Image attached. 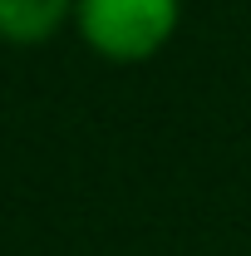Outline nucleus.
I'll return each instance as SVG.
<instances>
[{"label":"nucleus","instance_id":"1","mask_svg":"<svg viewBox=\"0 0 251 256\" xmlns=\"http://www.w3.org/2000/svg\"><path fill=\"white\" fill-rule=\"evenodd\" d=\"M182 0H79L74 30L98 60L143 64L178 34Z\"/></svg>","mask_w":251,"mask_h":256},{"label":"nucleus","instance_id":"2","mask_svg":"<svg viewBox=\"0 0 251 256\" xmlns=\"http://www.w3.org/2000/svg\"><path fill=\"white\" fill-rule=\"evenodd\" d=\"M79 0H0V40L15 50L44 44L74 20Z\"/></svg>","mask_w":251,"mask_h":256}]
</instances>
